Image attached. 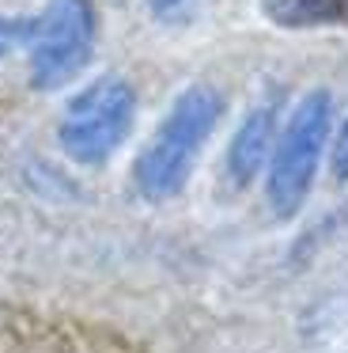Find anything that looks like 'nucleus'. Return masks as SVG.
<instances>
[{
	"mask_svg": "<svg viewBox=\"0 0 348 353\" xmlns=\"http://www.w3.org/2000/svg\"><path fill=\"white\" fill-rule=\"evenodd\" d=\"M148 4V16L163 27H186L201 16V8L208 0H144Z\"/></svg>",
	"mask_w": 348,
	"mask_h": 353,
	"instance_id": "7",
	"label": "nucleus"
},
{
	"mask_svg": "<svg viewBox=\"0 0 348 353\" xmlns=\"http://www.w3.org/2000/svg\"><path fill=\"white\" fill-rule=\"evenodd\" d=\"M333 130V95L325 88L307 92L292 107L287 122L280 125L276 145H272L269 168H265V201L269 209L287 221L310 198V186L318 179V163L325 156Z\"/></svg>",
	"mask_w": 348,
	"mask_h": 353,
	"instance_id": "2",
	"label": "nucleus"
},
{
	"mask_svg": "<svg viewBox=\"0 0 348 353\" xmlns=\"http://www.w3.org/2000/svg\"><path fill=\"white\" fill-rule=\"evenodd\" d=\"M329 163H333V179L348 183V118L340 122V130H337V141H333V156H329Z\"/></svg>",
	"mask_w": 348,
	"mask_h": 353,
	"instance_id": "9",
	"label": "nucleus"
},
{
	"mask_svg": "<svg viewBox=\"0 0 348 353\" xmlns=\"http://www.w3.org/2000/svg\"><path fill=\"white\" fill-rule=\"evenodd\" d=\"M136 122V88L118 72L91 80L68 99L57 122V145L80 168H102L129 141Z\"/></svg>",
	"mask_w": 348,
	"mask_h": 353,
	"instance_id": "3",
	"label": "nucleus"
},
{
	"mask_svg": "<svg viewBox=\"0 0 348 353\" xmlns=\"http://www.w3.org/2000/svg\"><path fill=\"white\" fill-rule=\"evenodd\" d=\"M98 16L91 0H45V8L30 16L27 42V80L34 92H57L72 84L95 57Z\"/></svg>",
	"mask_w": 348,
	"mask_h": 353,
	"instance_id": "4",
	"label": "nucleus"
},
{
	"mask_svg": "<svg viewBox=\"0 0 348 353\" xmlns=\"http://www.w3.org/2000/svg\"><path fill=\"white\" fill-rule=\"evenodd\" d=\"M30 42V16H0V61Z\"/></svg>",
	"mask_w": 348,
	"mask_h": 353,
	"instance_id": "8",
	"label": "nucleus"
},
{
	"mask_svg": "<svg viewBox=\"0 0 348 353\" xmlns=\"http://www.w3.org/2000/svg\"><path fill=\"white\" fill-rule=\"evenodd\" d=\"M276 125H280V99H265L246 110V118L239 122L224 156V175L235 190H246L257 179V171L269 168L272 145H276V133H280Z\"/></svg>",
	"mask_w": 348,
	"mask_h": 353,
	"instance_id": "5",
	"label": "nucleus"
},
{
	"mask_svg": "<svg viewBox=\"0 0 348 353\" xmlns=\"http://www.w3.org/2000/svg\"><path fill=\"white\" fill-rule=\"evenodd\" d=\"M261 16L280 31L348 27V0H261Z\"/></svg>",
	"mask_w": 348,
	"mask_h": 353,
	"instance_id": "6",
	"label": "nucleus"
},
{
	"mask_svg": "<svg viewBox=\"0 0 348 353\" xmlns=\"http://www.w3.org/2000/svg\"><path fill=\"white\" fill-rule=\"evenodd\" d=\"M224 118V95L212 84H189L133 163V186L144 201H171L186 190L208 137Z\"/></svg>",
	"mask_w": 348,
	"mask_h": 353,
	"instance_id": "1",
	"label": "nucleus"
}]
</instances>
